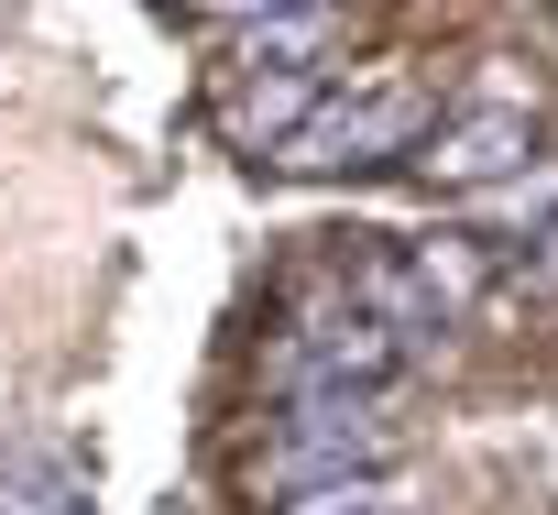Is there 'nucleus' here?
I'll list each match as a JSON object with an SVG mask.
<instances>
[{"label":"nucleus","mask_w":558,"mask_h":515,"mask_svg":"<svg viewBox=\"0 0 558 515\" xmlns=\"http://www.w3.org/2000/svg\"><path fill=\"white\" fill-rule=\"evenodd\" d=\"M274 515H405L384 482H307V493H286Z\"/></svg>","instance_id":"nucleus-4"},{"label":"nucleus","mask_w":558,"mask_h":515,"mask_svg":"<svg viewBox=\"0 0 558 515\" xmlns=\"http://www.w3.org/2000/svg\"><path fill=\"white\" fill-rule=\"evenodd\" d=\"M427 88H373V99H329V110H307L296 132H286V165L296 176H329V165H395V154H416L427 143Z\"/></svg>","instance_id":"nucleus-1"},{"label":"nucleus","mask_w":558,"mask_h":515,"mask_svg":"<svg viewBox=\"0 0 558 515\" xmlns=\"http://www.w3.org/2000/svg\"><path fill=\"white\" fill-rule=\"evenodd\" d=\"M307 99H318V67H286L274 88L252 77V99H241L230 121H241V143H274V132H296V121H307Z\"/></svg>","instance_id":"nucleus-3"},{"label":"nucleus","mask_w":558,"mask_h":515,"mask_svg":"<svg viewBox=\"0 0 558 515\" xmlns=\"http://www.w3.org/2000/svg\"><path fill=\"white\" fill-rule=\"evenodd\" d=\"M525 154H536V110L493 99V110L438 121V132L416 143V176H427V187H504V176H525Z\"/></svg>","instance_id":"nucleus-2"},{"label":"nucleus","mask_w":558,"mask_h":515,"mask_svg":"<svg viewBox=\"0 0 558 515\" xmlns=\"http://www.w3.org/2000/svg\"><path fill=\"white\" fill-rule=\"evenodd\" d=\"M186 12H208V23H274V34H286V23L318 12V0H186Z\"/></svg>","instance_id":"nucleus-5"}]
</instances>
